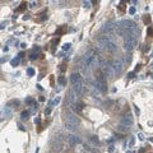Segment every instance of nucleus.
<instances>
[{"label":"nucleus","mask_w":153,"mask_h":153,"mask_svg":"<svg viewBox=\"0 0 153 153\" xmlns=\"http://www.w3.org/2000/svg\"><path fill=\"white\" fill-rule=\"evenodd\" d=\"M70 46H71L70 43H65L64 46H63V50H69V49H70Z\"/></svg>","instance_id":"nucleus-31"},{"label":"nucleus","mask_w":153,"mask_h":153,"mask_svg":"<svg viewBox=\"0 0 153 153\" xmlns=\"http://www.w3.org/2000/svg\"><path fill=\"white\" fill-rule=\"evenodd\" d=\"M88 142H89V144H92V145H97L100 143V139H98L97 135H91L88 138Z\"/></svg>","instance_id":"nucleus-19"},{"label":"nucleus","mask_w":153,"mask_h":153,"mask_svg":"<svg viewBox=\"0 0 153 153\" xmlns=\"http://www.w3.org/2000/svg\"><path fill=\"white\" fill-rule=\"evenodd\" d=\"M66 139H68V143H69L70 145H77V144H81V138L78 137V135H75V134H70V135H68L66 137Z\"/></svg>","instance_id":"nucleus-10"},{"label":"nucleus","mask_w":153,"mask_h":153,"mask_svg":"<svg viewBox=\"0 0 153 153\" xmlns=\"http://www.w3.org/2000/svg\"><path fill=\"white\" fill-rule=\"evenodd\" d=\"M117 130L120 133H126V132H129V126H125V125H121L120 124V125L117 126Z\"/></svg>","instance_id":"nucleus-22"},{"label":"nucleus","mask_w":153,"mask_h":153,"mask_svg":"<svg viewBox=\"0 0 153 153\" xmlns=\"http://www.w3.org/2000/svg\"><path fill=\"white\" fill-rule=\"evenodd\" d=\"M148 33H149V35H151V36L153 35V30H152V28H149V30H148Z\"/></svg>","instance_id":"nucleus-40"},{"label":"nucleus","mask_w":153,"mask_h":153,"mask_svg":"<svg viewBox=\"0 0 153 153\" xmlns=\"http://www.w3.org/2000/svg\"><path fill=\"white\" fill-rule=\"evenodd\" d=\"M114 28H115V26H114V23H112V22H107V23H106L103 27H102V31L106 32V33H112Z\"/></svg>","instance_id":"nucleus-12"},{"label":"nucleus","mask_w":153,"mask_h":153,"mask_svg":"<svg viewBox=\"0 0 153 153\" xmlns=\"http://www.w3.org/2000/svg\"><path fill=\"white\" fill-rule=\"evenodd\" d=\"M134 145V138H132V140H130V143H129V147H133Z\"/></svg>","instance_id":"nucleus-38"},{"label":"nucleus","mask_w":153,"mask_h":153,"mask_svg":"<svg viewBox=\"0 0 153 153\" xmlns=\"http://www.w3.org/2000/svg\"><path fill=\"white\" fill-rule=\"evenodd\" d=\"M137 46V37L133 35H126L124 37V49L126 51H133Z\"/></svg>","instance_id":"nucleus-3"},{"label":"nucleus","mask_w":153,"mask_h":153,"mask_svg":"<svg viewBox=\"0 0 153 153\" xmlns=\"http://www.w3.org/2000/svg\"><path fill=\"white\" fill-rule=\"evenodd\" d=\"M20 116H22V120H27L28 116H30V112H28V111H23Z\"/></svg>","instance_id":"nucleus-26"},{"label":"nucleus","mask_w":153,"mask_h":153,"mask_svg":"<svg viewBox=\"0 0 153 153\" xmlns=\"http://www.w3.org/2000/svg\"><path fill=\"white\" fill-rule=\"evenodd\" d=\"M61 148H63V140L60 138H56L55 143H54V149L55 151H61Z\"/></svg>","instance_id":"nucleus-18"},{"label":"nucleus","mask_w":153,"mask_h":153,"mask_svg":"<svg viewBox=\"0 0 153 153\" xmlns=\"http://www.w3.org/2000/svg\"><path fill=\"white\" fill-rule=\"evenodd\" d=\"M27 74L28 75H33V74H35V70H33L32 68H28V69H27Z\"/></svg>","instance_id":"nucleus-28"},{"label":"nucleus","mask_w":153,"mask_h":153,"mask_svg":"<svg viewBox=\"0 0 153 153\" xmlns=\"http://www.w3.org/2000/svg\"><path fill=\"white\" fill-rule=\"evenodd\" d=\"M66 121H69V122H73V124H77V125H79V119L77 117V115L71 114V112H68V114H66Z\"/></svg>","instance_id":"nucleus-11"},{"label":"nucleus","mask_w":153,"mask_h":153,"mask_svg":"<svg viewBox=\"0 0 153 153\" xmlns=\"http://www.w3.org/2000/svg\"><path fill=\"white\" fill-rule=\"evenodd\" d=\"M120 124L121 125H125V126H132L133 124H134V117L132 114H126V115H124L121 117V120H120Z\"/></svg>","instance_id":"nucleus-7"},{"label":"nucleus","mask_w":153,"mask_h":153,"mask_svg":"<svg viewBox=\"0 0 153 153\" xmlns=\"http://www.w3.org/2000/svg\"><path fill=\"white\" fill-rule=\"evenodd\" d=\"M23 56H24L23 52H19V55H18V58H19V59H20V58H23Z\"/></svg>","instance_id":"nucleus-41"},{"label":"nucleus","mask_w":153,"mask_h":153,"mask_svg":"<svg viewBox=\"0 0 153 153\" xmlns=\"http://www.w3.org/2000/svg\"><path fill=\"white\" fill-rule=\"evenodd\" d=\"M107 43H109V40H107V36L106 35H102L97 38V49L101 51V50H105L107 47Z\"/></svg>","instance_id":"nucleus-8"},{"label":"nucleus","mask_w":153,"mask_h":153,"mask_svg":"<svg viewBox=\"0 0 153 153\" xmlns=\"http://www.w3.org/2000/svg\"><path fill=\"white\" fill-rule=\"evenodd\" d=\"M36 5H37V3H35V1H33V3H32V4H31V7H32V8H33V7H36Z\"/></svg>","instance_id":"nucleus-45"},{"label":"nucleus","mask_w":153,"mask_h":153,"mask_svg":"<svg viewBox=\"0 0 153 153\" xmlns=\"http://www.w3.org/2000/svg\"><path fill=\"white\" fill-rule=\"evenodd\" d=\"M107 51H110V52H115L116 49H117V45H116V41H110L107 43Z\"/></svg>","instance_id":"nucleus-16"},{"label":"nucleus","mask_w":153,"mask_h":153,"mask_svg":"<svg viewBox=\"0 0 153 153\" xmlns=\"http://www.w3.org/2000/svg\"><path fill=\"white\" fill-rule=\"evenodd\" d=\"M83 7L84 8H89L91 7V1H83Z\"/></svg>","instance_id":"nucleus-29"},{"label":"nucleus","mask_w":153,"mask_h":153,"mask_svg":"<svg viewBox=\"0 0 153 153\" xmlns=\"http://www.w3.org/2000/svg\"><path fill=\"white\" fill-rule=\"evenodd\" d=\"M134 77V73H129V78H133Z\"/></svg>","instance_id":"nucleus-46"},{"label":"nucleus","mask_w":153,"mask_h":153,"mask_svg":"<svg viewBox=\"0 0 153 153\" xmlns=\"http://www.w3.org/2000/svg\"><path fill=\"white\" fill-rule=\"evenodd\" d=\"M26 102H27L28 105H32V103H33V102H35V101H33V98H27V100H26Z\"/></svg>","instance_id":"nucleus-33"},{"label":"nucleus","mask_w":153,"mask_h":153,"mask_svg":"<svg viewBox=\"0 0 153 153\" xmlns=\"http://www.w3.org/2000/svg\"><path fill=\"white\" fill-rule=\"evenodd\" d=\"M50 112H51V110H50V109H47L46 111H45V114H50Z\"/></svg>","instance_id":"nucleus-47"},{"label":"nucleus","mask_w":153,"mask_h":153,"mask_svg":"<svg viewBox=\"0 0 153 153\" xmlns=\"http://www.w3.org/2000/svg\"><path fill=\"white\" fill-rule=\"evenodd\" d=\"M86 153H94V152H89V151H87V152H86Z\"/></svg>","instance_id":"nucleus-48"},{"label":"nucleus","mask_w":153,"mask_h":153,"mask_svg":"<svg viewBox=\"0 0 153 153\" xmlns=\"http://www.w3.org/2000/svg\"><path fill=\"white\" fill-rule=\"evenodd\" d=\"M58 82H59V84H60V86H65V84H66V79H65L64 77H59Z\"/></svg>","instance_id":"nucleus-24"},{"label":"nucleus","mask_w":153,"mask_h":153,"mask_svg":"<svg viewBox=\"0 0 153 153\" xmlns=\"http://www.w3.org/2000/svg\"><path fill=\"white\" fill-rule=\"evenodd\" d=\"M96 87L98 88L100 92H106L107 91V81L105 75H98L96 79Z\"/></svg>","instance_id":"nucleus-4"},{"label":"nucleus","mask_w":153,"mask_h":153,"mask_svg":"<svg viewBox=\"0 0 153 153\" xmlns=\"http://www.w3.org/2000/svg\"><path fill=\"white\" fill-rule=\"evenodd\" d=\"M65 128L69 130V132L74 133V132H77L78 125H77V124H73V122H69V121H65Z\"/></svg>","instance_id":"nucleus-15"},{"label":"nucleus","mask_w":153,"mask_h":153,"mask_svg":"<svg viewBox=\"0 0 153 153\" xmlns=\"http://www.w3.org/2000/svg\"><path fill=\"white\" fill-rule=\"evenodd\" d=\"M129 13H130V14H134V13H135V8H134V7H132V8L129 9Z\"/></svg>","instance_id":"nucleus-34"},{"label":"nucleus","mask_w":153,"mask_h":153,"mask_svg":"<svg viewBox=\"0 0 153 153\" xmlns=\"http://www.w3.org/2000/svg\"><path fill=\"white\" fill-rule=\"evenodd\" d=\"M20 5H22V7H19V8H18V10H19V12H22V10H23V9L26 8V5H27V4H26V3H22Z\"/></svg>","instance_id":"nucleus-30"},{"label":"nucleus","mask_w":153,"mask_h":153,"mask_svg":"<svg viewBox=\"0 0 153 153\" xmlns=\"http://www.w3.org/2000/svg\"><path fill=\"white\" fill-rule=\"evenodd\" d=\"M12 116V110H10V107L7 106V107H4V109L1 110V117H10Z\"/></svg>","instance_id":"nucleus-17"},{"label":"nucleus","mask_w":153,"mask_h":153,"mask_svg":"<svg viewBox=\"0 0 153 153\" xmlns=\"http://www.w3.org/2000/svg\"><path fill=\"white\" fill-rule=\"evenodd\" d=\"M138 153H145V149H144V148H142V149H140Z\"/></svg>","instance_id":"nucleus-43"},{"label":"nucleus","mask_w":153,"mask_h":153,"mask_svg":"<svg viewBox=\"0 0 153 153\" xmlns=\"http://www.w3.org/2000/svg\"><path fill=\"white\" fill-rule=\"evenodd\" d=\"M119 23H120L124 28H125V31H126L128 35H133V36H135V37L138 36L139 31H138V28H137V24H135L133 20L124 19V20H121V22H119Z\"/></svg>","instance_id":"nucleus-2"},{"label":"nucleus","mask_w":153,"mask_h":153,"mask_svg":"<svg viewBox=\"0 0 153 153\" xmlns=\"http://www.w3.org/2000/svg\"><path fill=\"white\" fill-rule=\"evenodd\" d=\"M35 122H36V124H40V119H38V117L35 119Z\"/></svg>","instance_id":"nucleus-44"},{"label":"nucleus","mask_w":153,"mask_h":153,"mask_svg":"<svg viewBox=\"0 0 153 153\" xmlns=\"http://www.w3.org/2000/svg\"><path fill=\"white\" fill-rule=\"evenodd\" d=\"M119 8H120V10H124V3H121L120 5H119Z\"/></svg>","instance_id":"nucleus-39"},{"label":"nucleus","mask_w":153,"mask_h":153,"mask_svg":"<svg viewBox=\"0 0 153 153\" xmlns=\"http://www.w3.org/2000/svg\"><path fill=\"white\" fill-rule=\"evenodd\" d=\"M38 51H40V47H36L35 50L32 51V54L30 55V59H31V60H35V59H37V56H38Z\"/></svg>","instance_id":"nucleus-21"},{"label":"nucleus","mask_w":153,"mask_h":153,"mask_svg":"<svg viewBox=\"0 0 153 153\" xmlns=\"http://www.w3.org/2000/svg\"><path fill=\"white\" fill-rule=\"evenodd\" d=\"M124 65H125V64H129L130 63V61H132V55H130V54H128V55H124Z\"/></svg>","instance_id":"nucleus-23"},{"label":"nucleus","mask_w":153,"mask_h":153,"mask_svg":"<svg viewBox=\"0 0 153 153\" xmlns=\"http://www.w3.org/2000/svg\"><path fill=\"white\" fill-rule=\"evenodd\" d=\"M3 50H4V51H5V52H7V51H8V50H9V47H8V46H4V47H3Z\"/></svg>","instance_id":"nucleus-42"},{"label":"nucleus","mask_w":153,"mask_h":153,"mask_svg":"<svg viewBox=\"0 0 153 153\" xmlns=\"http://www.w3.org/2000/svg\"><path fill=\"white\" fill-rule=\"evenodd\" d=\"M70 82H71V84H75L78 82H82L81 74H78V73H73V74L70 75Z\"/></svg>","instance_id":"nucleus-13"},{"label":"nucleus","mask_w":153,"mask_h":153,"mask_svg":"<svg viewBox=\"0 0 153 153\" xmlns=\"http://www.w3.org/2000/svg\"><path fill=\"white\" fill-rule=\"evenodd\" d=\"M69 101H70L71 105H74V103H77V102H78V94L73 89L69 92Z\"/></svg>","instance_id":"nucleus-14"},{"label":"nucleus","mask_w":153,"mask_h":153,"mask_svg":"<svg viewBox=\"0 0 153 153\" xmlns=\"http://www.w3.org/2000/svg\"><path fill=\"white\" fill-rule=\"evenodd\" d=\"M82 65L84 68H88V69H94V68H97L101 65V61H100V56L94 50H89L87 51L84 56L82 58Z\"/></svg>","instance_id":"nucleus-1"},{"label":"nucleus","mask_w":153,"mask_h":153,"mask_svg":"<svg viewBox=\"0 0 153 153\" xmlns=\"http://www.w3.org/2000/svg\"><path fill=\"white\" fill-rule=\"evenodd\" d=\"M7 24H8V22H1V27H0V28H1V30H4Z\"/></svg>","instance_id":"nucleus-36"},{"label":"nucleus","mask_w":153,"mask_h":153,"mask_svg":"<svg viewBox=\"0 0 153 153\" xmlns=\"http://www.w3.org/2000/svg\"><path fill=\"white\" fill-rule=\"evenodd\" d=\"M101 66H102V70H103L105 75L109 79H114L115 78L116 73L114 71V69H112L111 65H107V64H105V61H101Z\"/></svg>","instance_id":"nucleus-5"},{"label":"nucleus","mask_w":153,"mask_h":153,"mask_svg":"<svg viewBox=\"0 0 153 153\" xmlns=\"http://www.w3.org/2000/svg\"><path fill=\"white\" fill-rule=\"evenodd\" d=\"M71 110L74 111V112H81L83 110V105L82 103H74V105H71Z\"/></svg>","instance_id":"nucleus-20"},{"label":"nucleus","mask_w":153,"mask_h":153,"mask_svg":"<svg viewBox=\"0 0 153 153\" xmlns=\"http://www.w3.org/2000/svg\"><path fill=\"white\" fill-rule=\"evenodd\" d=\"M138 137H139V139H140V140H143V139H144V135L142 134V133H139V134H138Z\"/></svg>","instance_id":"nucleus-37"},{"label":"nucleus","mask_w":153,"mask_h":153,"mask_svg":"<svg viewBox=\"0 0 153 153\" xmlns=\"http://www.w3.org/2000/svg\"><path fill=\"white\" fill-rule=\"evenodd\" d=\"M71 89L74 91L78 96H81V94H83L84 92H86V86H84V83L82 81V82H78L75 84H73V88Z\"/></svg>","instance_id":"nucleus-9"},{"label":"nucleus","mask_w":153,"mask_h":153,"mask_svg":"<svg viewBox=\"0 0 153 153\" xmlns=\"http://www.w3.org/2000/svg\"><path fill=\"white\" fill-rule=\"evenodd\" d=\"M149 22H151V18H149V17H145V18H144V23H147V24H148Z\"/></svg>","instance_id":"nucleus-35"},{"label":"nucleus","mask_w":153,"mask_h":153,"mask_svg":"<svg viewBox=\"0 0 153 153\" xmlns=\"http://www.w3.org/2000/svg\"><path fill=\"white\" fill-rule=\"evenodd\" d=\"M111 66H112V69H114V71L116 73V74H120V73L122 71V69H124V61H122V59H115L114 61H112Z\"/></svg>","instance_id":"nucleus-6"},{"label":"nucleus","mask_w":153,"mask_h":153,"mask_svg":"<svg viewBox=\"0 0 153 153\" xmlns=\"http://www.w3.org/2000/svg\"><path fill=\"white\" fill-rule=\"evenodd\" d=\"M59 102H60V97H56V98L52 101V105H58Z\"/></svg>","instance_id":"nucleus-32"},{"label":"nucleus","mask_w":153,"mask_h":153,"mask_svg":"<svg viewBox=\"0 0 153 153\" xmlns=\"http://www.w3.org/2000/svg\"><path fill=\"white\" fill-rule=\"evenodd\" d=\"M107 152H109V153H114L115 152V145L114 144H110L109 148H107Z\"/></svg>","instance_id":"nucleus-27"},{"label":"nucleus","mask_w":153,"mask_h":153,"mask_svg":"<svg viewBox=\"0 0 153 153\" xmlns=\"http://www.w3.org/2000/svg\"><path fill=\"white\" fill-rule=\"evenodd\" d=\"M10 64H12V66H18V65H19V58L13 59L12 61H10Z\"/></svg>","instance_id":"nucleus-25"}]
</instances>
